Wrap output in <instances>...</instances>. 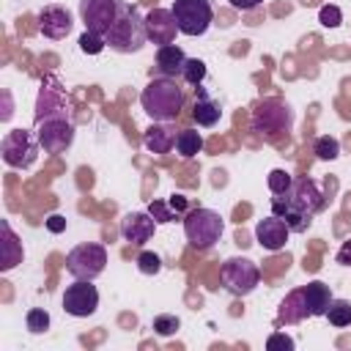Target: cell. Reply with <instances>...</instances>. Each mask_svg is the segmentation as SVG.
<instances>
[{
    "mask_svg": "<svg viewBox=\"0 0 351 351\" xmlns=\"http://www.w3.org/2000/svg\"><path fill=\"white\" fill-rule=\"evenodd\" d=\"M324 206H326V197L313 178H293V184L285 195L271 197V214L285 219L291 233H304L310 228L313 217L318 211H324Z\"/></svg>",
    "mask_w": 351,
    "mask_h": 351,
    "instance_id": "cell-1",
    "label": "cell"
},
{
    "mask_svg": "<svg viewBox=\"0 0 351 351\" xmlns=\"http://www.w3.org/2000/svg\"><path fill=\"white\" fill-rule=\"evenodd\" d=\"M140 104L151 121H159V123L176 121L184 107V88L176 82V77H156L143 88Z\"/></svg>",
    "mask_w": 351,
    "mask_h": 351,
    "instance_id": "cell-2",
    "label": "cell"
},
{
    "mask_svg": "<svg viewBox=\"0 0 351 351\" xmlns=\"http://www.w3.org/2000/svg\"><path fill=\"white\" fill-rule=\"evenodd\" d=\"M148 41V33H145V16L137 11V5H129L121 11V16L115 19V25L110 27L107 33V44L115 49V52H137L143 49V44Z\"/></svg>",
    "mask_w": 351,
    "mask_h": 351,
    "instance_id": "cell-3",
    "label": "cell"
},
{
    "mask_svg": "<svg viewBox=\"0 0 351 351\" xmlns=\"http://www.w3.org/2000/svg\"><path fill=\"white\" fill-rule=\"evenodd\" d=\"M225 230L219 211L214 208H192L184 214V236L195 250H211Z\"/></svg>",
    "mask_w": 351,
    "mask_h": 351,
    "instance_id": "cell-4",
    "label": "cell"
},
{
    "mask_svg": "<svg viewBox=\"0 0 351 351\" xmlns=\"http://www.w3.org/2000/svg\"><path fill=\"white\" fill-rule=\"evenodd\" d=\"M293 123V112L285 101L280 99H263L255 104L252 110V129L263 137H280V134H288Z\"/></svg>",
    "mask_w": 351,
    "mask_h": 351,
    "instance_id": "cell-5",
    "label": "cell"
},
{
    "mask_svg": "<svg viewBox=\"0 0 351 351\" xmlns=\"http://www.w3.org/2000/svg\"><path fill=\"white\" fill-rule=\"evenodd\" d=\"M38 148H41L38 137H33L27 129H11L0 140V156L14 170H27L38 159Z\"/></svg>",
    "mask_w": 351,
    "mask_h": 351,
    "instance_id": "cell-6",
    "label": "cell"
},
{
    "mask_svg": "<svg viewBox=\"0 0 351 351\" xmlns=\"http://www.w3.org/2000/svg\"><path fill=\"white\" fill-rule=\"evenodd\" d=\"M107 266V250L96 241H85L77 244L69 255H66V271L74 280H96Z\"/></svg>",
    "mask_w": 351,
    "mask_h": 351,
    "instance_id": "cell-7",
    "label": "cell"
},
{
    "mask_svg": "<svg viewBox=\"0 0 351 351\" xmlns=\"http://www.w3.org/2000/svg\"><path fill=\"white\" fill-rule=\"evenodd\" d=\"M170 11L178 25V33L184 36H203L214 22V11L208 0H173Z\"/></svg>",
    "mask_w": 351,
    "mask_h": 351,
    "instance_id": "cell-8",
    "label": "cell"
},
{
    "mask_svg": "<svg viewBox=\"0 0 351 351\" xmlns=\"http://www.w3.org/2000/svg\"><path fill=\"white\" fill-rule=\"evenodd\" d=\"M219 280H222V285H225L228 293L247 296L261 282V269L250 258H228L222 263V269H219Z\"/></svg>",
    "mask_w": 351,
    "mask_h": 351,
    "instance_id": "cell-9",
    "label": "cell"
},
{
    "mask_svg": "<svg viewBox=\"0 0 351 351\" xmlns=\"http://www.w3.org/2000/svg\"><path fill=\"white\" fill-rule=\"evenodd\" d=\"M123 8H126V0H80V19L85 30L107 38L110 27L115 25Z\"/></svg>",
    "mask_w": 351,
    "mask_h": 351,
    "instance_id": "cell-10",
    "label": "cell"
},
{
    "mask_svg": "<svg viewBox=\"0 0 351 351\" xmlns=\"http://www.w3.org/2000/svg\"><path fill=\"white\" fill-rule=\"evenodd\" d=\"M36 137L47 154H63L74 143V123L71 118H47L38 123Z\"/></svg>",
    "mask_w": 351,
    "mask_h": 351,
    "instance_id": "cell-11",
    "label": "cell"
},
{
    "mask_svg": "<svg viewBox=\"0 0 351 351\" xmlns=\"http://www.w3.org/2000/svg\"><path fill=\"white\" fill-rule=\"evenodd\" d=\"M99 307V291L90 280H74L63 293V310L74 318H88Z\"/></svg>",
    "mask_w": 351,
    "mask_h": 351,
    "instance_id": "cell-12",
    "label": "cell"
},
{
    "mask_svg": "<svg viewBox=\"0 0 351 351\" xmlns=\"http://www.w3.org/2000/svg\"><path fill=\"white\" fill-rule=\"evenodd\" d=\"M66 110H69V96L63 93V88L55 80H44L36 101V123L47 118H69Z\"/></svg>",
    "mask_w": 351,
    "mask_h": 351,
    "instance_id": "cell-13",
    "label": "cell"
},
{
    "mask_svg": "<svg viewBox=\"0 0 351 351\" xmlns=\"http://www.w3.org/2000/svg\"><path fill=\"white\" fill-rule=\"evenodd\" d=\"M145 33H148V41L165 47V44H173L176 41V33H178V25L173 19V11L170 8H154L145 14Z\"/></svg>",
    "mask_w": 351,
    "mask_h": 351,
    "instance_id": "cell-14",
    "label": "cell"
},
{
    "mask_svg": "<svg viewBox=\"0 0 351 351\" xmlns=\"http://www.w3.org/2000/svg\"><path fill=\"white\" fill-rule=\"evenodd\" d=\"M288 236H291V228H288L285 219H280L277 214H271V217H266V219H258V225H255V241H258L263 250H269V252L282 250L285 241H288Z\"/></svg>",
    "mask_w": 351,
    "mask_h": 351,
    "instance_id": "cell-15",
    "label": "cell"
},
{
    "mask_svg": "<svg viewBox=\"0 0 351 351\" xmlns=\"http://www.w3.org/2000/svg\"><path fill=\"white\" fill-rule=\"evenodd\" d=\"M71 14L63 8V5H44L38 11V30L52 38V41H60L71 33Z\"/></svg>",
    "mask_w": 351,
    "mask_h": 351,
    "instance_id": "cell-16",
    "label": "cell"
},
{
    "mask_svg": "<svg viewBox=\"0 0 351 351\" xmlns=\"http://www.w3.org/2000/svg\"><path fill=\"white\" fill-rule=\"evenodd\" d=\"M154 230H156V219H154L148 211H129V214L121 219V233H123V239H126L129 244H134V247L151 241Z\"/></svg>",
    "mask_w": 351,
    "mask_h": 351,
    "instance_id": "cell-17",
    "label": "cell"
},
{
    "mask_svg": "<svg viewBox=\"0 0 351 351\" xmlns=\"http://www.w3.org/2000/svg\"><path fill=\"white\" fill-rule=\"evenodd\" d=\"M302 293H304V304H307V315H310V318L326 315L329 302H332V291H329V285H326V282L313 280V282L302 285Z\"/></svg>",
    "mask_w": 351,
    "mask_h": 351,
    "instance_id": "cell-18",
    "label": "cell"
},
{
    "mask_svg": "<svg viewBox=\"0 0 351 351\" xmlns=\"http://www.w3.org/2000/svg\"><path fill=\"white\" fill-rule=\"evenodd\" d=\"M186 55L178 44H165L156 49V69L162 71V77H178L184 71Z\"/></svg>",
    "mask_w": 351,
    "mask_h": 351,
    "instance_id": "cell-19",
    "label": "cell"
},
{
    "mask_svg": "<svg viewBox=\"0 0 351 351\" xmlns=\"http://www.w3.org/2000/svg\"><path fill=\"white\" fill-rule=\"evenodd\" d=\"M304 318H310V315H307V304H304V293H302V288H296V291H291V293L280 302L277 321H280V324H299V321H304Z\"/></svg>",
    "mask_w": 351,
    "mask_h": 351,
    "instance_id": "cell-20",
    "label": "cell"
},
{
    "mask_svg": "<svg viewBox=\"0 0 351 351\" xmlns=\"http://www.w3.org/2000/svg\"><path fill=\"white\" fill-rule=\"evenodd\" d=\"M143 145H145L151 154H170V151L176 148V134H173L167 126L156 123V126H151V129L145 132Z\"/></svg>",
    "mask_w": 351,
    "mask_h": 351,
    "instance_id": "cell-21",
    "label": "cell"
},
{
    "mask_svg": "<svg viewBox=\"0 0 351 351\" xmlns=\"http://www.w3.org/2000/svg\"><path fill=\"white\" fill-rule=\"evenodd\" d=\"M22 244H19V239L14 236V230H11V225L3 219V255H0V269L3 271H8V269H14L16 263H22Z\"/></svg>",
    "mask_w": 351,
    "mask_h": 351,
    "instance_id": "cell-22",
    "label": "cell"
},
{
    "mask_svg": "<svg viewBox=\"0 0 351 351\" xmlns=\"http://www.w3.org/2000/svg\"><path fill=\"white\" fill-rule=\"evenodd\" d=\"M192 118H195L197 126H214V123L222 118V110H219V104H217L214 99L197 96V99H195V107H192Z\"/></svg>",
    "mask_w": 351,
    "mask_h": 351,
    "instance_id": "cell-23",
    "label": "cell"
},
{
    "mask_svg": "<svg viewBox=\"0 0 351 351\" xmlns=\"http://www.w3.org/2000/svg\"><path fill=\"white\" fill-rule=\"evenodd\" d=\"M176 151H178V156H184V159L197 156V154L203 151V134L195 132V129H181V132L176 134Z\"/></svg>",
    "mask_w": 351,
    "mask_h": 351,
    "instance_id": "cell-24",
    "label": "cell"
},
{
    "mask_svg": "<svg viewBox=\"0 0 351 351\" xmlns=\"http://www.w3.org/2000/svg\"><path fill=\"white\" fill-rule=\"evenodd\" d=\"M326 318L337 329L351 326V302L348 299H332L329 302V310H326Z\"/></svg>",
    "mask_w": 351,
    "mask_h": 351,
    "instance_id": "cell-25",
    "label": "cell"
},
{
    "mask_svg": "<svg viewBox=\"0 0 351 351\" xmlns=\"http://www.w3.org/2000/svg\"><path fill=\"white\" fill-rule=\"evenodd\" d=\"M313 154H315L318 159H324V162H332V159L340 156V140L332 137V134H321V137H315V143H313Z\"/></svg>",
    "mask_w": 351,
    "mask_h": 351,
    "instance_id": "cell-26",
    "label": "cell"
},
{
    "mask_svg": "<svg viewBox=\"0 0 351 351\" xmlns=\"http://www.w3.org/2000/svg\"><path fill=\"white\" fill-rule=\"evenodd\" d=\"M25 326H27V332H33V335H44V332L49 329V313L41 310V307H30L27 315H25Z\"/></svg>",
    "mask_w": 351,
    "mask_h": 351,
    "instance_id": "cell-27",
    "label": "cell"
},
{
    "mask_svg": "<svg viewBox=\"0 0 351 351\" xmlns=\"http://www.w3.org/2000/svg\"><path fill=\"white\" fill-rule=\"evenodd\" d=\"M151 329H154L159 337H170V335H176V332L181 329V321H178V315L162 313V315H154V321H151Z\"/></svg>",
    "mask_w": 351,
    "mask_h": 351,
    "instance_id": "cell-28",
    "label": "cell"
},
{
    "mask_svg": "<svg viewBox=\"0 0 351 351\" xmlns=\"http://www.w3.org/2000/svg\"><path fill=\"white\" fill-rule=\"evenodd\" d=\"M266 184H269L271 195H285L291 189V184H293V176L288 170H282V167H274L269 173V178H266Z\"/></svg>",
    "mask_w": 351,
    "mask_h": 351,
    "instance_id": "cell-29",
    "label": "cell"
},
{
    "mask_svg": "<svg viewBox=\"0 0 351 351\" xmlns=\"http://www.w3.org/2000/svg\"><path fill=\"white\" fill-rule=\"evenodd\" d=\"M148 214L156 219V225H165V222H176V219H181V217L173 211V206H170L167 200H151Z\"/></svg>",
    "mask_w": 351,
    "mask_h": 351,
    "instance_id": "cell-30",
    "label": "cell"
},
{
    "mask_svg": "<svg viewBox=\"0 0 351 351\" xmlns=\"http://www.w3.org/2000/svg\"><path fill=\"white\" fill-rule=\"evenodd\" d=\"M181 77H184L189 85H200V82L206 80V63H203V60H197V58H186Z\"/></svg>",
    "mask_w": 351,
    "mask_h": 351,
    "instance_id": "cell-31",
    "label": "cell"
},
{
    "mask_svg": "<svg viewBox=\"0 0 351 351\" xmlns=\"http://www.w3.org/2000/svg\"><path fill=\"white\" fill-rule=\"evenodd\" d=\"M104 47H107V38H104V36H99V33L85 30V33L80 36V49H82V52H88V55H99Z\"/></svg>",
    "mask_w": 351,
    "mask_h": 351,
    "instance_id": "cell-32",
    "label": "cell"
},
{
    "mask_svg": "<svg viewBox=\"0 0 351 351\" xmlns=\"http://www.w3.org/2000/svg\"><path fill=\"white\" fill-rule=\"evenodd\" d=\"M134 263H137V269L143 274H159V269H162V258L156 252H148V250H143Z\"/></svg>",
    "mask_w": 351,
    "mask_h": 351,
    "instance_id": "cell-33",
    "label": "cell"
},
{
    "mask_svg": "<svg viewBox=\"0 0 351 351\" xmlns=\"http://www.w3.org/2000/svg\"><path fill=\"white\" fill-rule=\"evenodd\" d=\"M318 22H321L324 27H337V25L343 22V14H340L337 5H324V8L318 11Z\"/></svg>",
    "mask_w": 351,
    "mask_h": 351,
    "instance_id": "cell-34",
    "label": "cell"
},
{
    "mask_svg": "<svg viewBox=\"0 0 351 351\" xmlns=\"http://www.w3.org/2000/svg\"><path fill=\"white\" fill-rule=\"evenodd\" d=\"M266 348H269V351H280V348H282V351H291V348H293V337H288L285 332H274V335L266 340Z\"/></svg>",
    "mask_w": 351,
    "mask_h": 351,
    "instance_id": "cell-35",
    "label": "cell"
},
{
    "mask_svg": "<svg viewBox=\"0 0 351 351\" xmlns=\"http://www.w3.org/2000/svg\"><path fill=\"white\" fill-rule=\"evenodd\" d=\"M167 203L173 206V211H176L178 217H184V214H186V206H189V200H186L181 192H173V195L167 197Z\"/></svg>",
    "mask_w": 351,
    "mask_h": 351,
    "instance_id": "cell-36",
    "label": "cell"
},
{
    "mask_svg": "<svg viewBox=\"0 0 351 351\" xmlns=\"http://www.w3.org/2000/svg\"><path fill=\"white\" fill-rule=\"evenodd\" d=\"M47 228H49L52 233H60V230H66V219H63L60 214H49V217H47Z\"/></svg>",
    "mask_w": 351,
    "mask_h": 351,
    "instance_id": "cell-37",
    "label": "cell"
},
{
    "mask_svg": "<svg viewBox=\"0 0 351 351\" xmlns=\"http://www.w3.org/2000/svg\"><path fill=\"white\" fill-rule=\"evenodd\" d=\"M337 263L351 266V241H343V244H340V250H337Z\"/></svg>",
    "mask_w": 351,
    "mask_h": 351,
    "instance_id": "cell-38",
    "label": "cell"
},
{
    "mask_svg": "<svg viewBox=\"0 0 351 351\" xmlns=\"http://www.w3.org/2000/svg\"><path fill=\"white\" fill-rule=\"evenodd\" d=\"M236 11H252V8H258L263 0H228Z\"/></svg>",
    "mask_w": 351,
    "mask_h": 351,
    "instance_id": "cell-39",
    "label": "cell"
}]
</instances>
